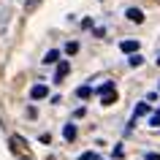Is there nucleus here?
I'll return each mask as SVG.
<instances>
[{
	"mask_svg": "<svg viewBox=\"0 0 160 160\" xmlns=\"http://www.w3.org/2000/svg\"><path fill=\"white\" fill-rule=\"evenodd\" d=\"M125 17H128V22H133V25H141V22H144V11L133 6V8L125 11Z\"/></svg>",
	"mask_w": 160,
	"mask_h": 160,
	"instance_id": "obj_1",
	"label": "nucleus"
},
{
	"mask_svg": "<svg viewBox=\"0 0 160 160\" xmlns=\"http://www.w3.org/2000/svg\"><path fill=\"white\" fill-rule=\"evenodd\" d=\"M46 95H49V90H46L43 84H35L33 90H30V98H33V101H41V98H46Z\"/></svg>",
	"mask_w": 160,
	"mask_h": 160,
	"instance_id": "obj_2",
	"label": "nucleus"
},
{
	"mask_svg": "<svg viewBox=\"0 0 160 160\" xmlns=\"http://www.w3.org/2000/svg\"><path fill=\"white\" fill-rule=\"evenodd\" d=\"M119 49L125 52V54H136V52H138V41H122Z\"/></svg>",
	"mask_w": 160,
	"mask_h": 160,
	"instance_id": "obj_3",
	"label": "nucleus"
},
{
	"mask_svg": "<svg viewBox=\"0 0 160 160\" xmlns=\"http://www.w3.org/2000/svg\"><path fill=\"white\" fill-rule=\"evenodd\" d=\"M57 60H60V52L57 49H49L46 54H43V65H54Z\"/></svg>",
	"mask_w": 160,
	"mask_h": 160,
	"instance_id": "obj_4",
	"label": "nucleus"
},
{
	"mask_svg": "<svg viewBox=\"0 0 160 160\" xmlns=\"http://www.w3.org/2000/svg\"><path fill=\"white\" fill-rule=\"evenodd\" d=\"M68 71H71V65H68V62H60V65H57V73H54V82H62V79L68 76Z\"/></svg>",
	"mask_w": 160,
	"mask_h": 160,
	"instance_id": "obj_5",
	"label": "nucleus"
},
{
	"mask_svg": "<svg viewBox=\"0 0 160 160\" xmlns=\"http://www.w3.org/2000/svg\"><path fill=\"white\" fill-rule=\"evenodd\" d=\"M101 103H103V106H111V103H117V92H114V90L103 92V95H101Z\"/></svg>",
	"mask_w": 160,
	"mask_h": 160,
	"instance_id": "obj_6",
	"label": "nucleus"
},
{
	"mask_svg": "<svg viewBox=\"0 0 160 160\" xmlns=\"http://www.w3.org/2000/svg\"><path fill=\"white\" fill-rule=\"evenodd\" d=\"M62 136H65V141H73V138H76V125H73V122L62 128Z\"/></svg>",
	"mask_w": 160,
	"mask_h": 160,
	"instance_id": "obj_7",
	"label": "nucleus"
},
{
	"mask_svg": "<svg viewBox=\"0 0 160 160\" xmlns=\"http://www.w3.org/2000/svg\"><path fill=\"white\" fill-rule=\"evenodd\" d=\"M76 52H79V43H76V41H68L65 43V54H76Z\"/></svg>",
	"mask_w": 160,
	"mask_h": 160,
	"instance_id": "obj_8",
	"label": "nucleus"
},
{
	"mask_svg": "<svg viewBox=\"0 0 160 160\" xmlns=\"http://www.w3.org/2000/svg\"><path fill=\"white\" fill-rule=\"evenodd\" d=\"M147 111H149V106H147V103H138L136 111H133V117H141V114H147Z\"/></svg>",
	"mask_w": 160,
	"mask_h": 160,
	"instance_id": "obj_9",
	"label": "nucleus"
},
{
	"mask_svg": "<svg viewBox=\"0 0 160 160\" xmlns=\"http://www.w3.org/2000/svg\"><path fill=\"white\" fill-rule=\"evenodd\" d=\"M128 62H130V65H133V68H138V65H141V62H144V57H141V54H138V52H136V54H133V57H130V60H128Z\"/></svg>",
	"mask_w": 160,
	"mask_h": 160,
	"instance_id": "obj_10",
	"label": "nucleus"
},
{
	"mask_svg": "<svg viewBox=\"0 0 160 160\" xmlns=\"http://www.w3.org/2000/svg\"><path fill=\"white\" fill-rule=\"evenodd\" d=\"M76 95H79V98H90V95H92V90H90V87H79V90H76Z\"/></svg>",
	"mask_w": 160,
	"mask_h": 160,
	"instance_id": "obj_11",
	"label": "nucleus"
},
{
	"mask_svg": "<svg viewBox=\"0 0 160 160\" xmlns=\"http://www.w3.org/2000/svg\"><path fill=\"white\" fill-rule=\"evenodd\" d=\"M109 90H114V84H111V82H106V84H103V87H101V90H98V92H101V95H103V92H109Z\"/></svg>",
	"mask_w": 160,
	"mask_h": 160,
	"instance_id": "obj_12",
	"label": "nucleus"
},
{
	"mask_svg": "<svg viewBox=\"0 0 160 160\" xmlns=\"http://www.w3.org/2000/svg\"><path fill=\"white\" fill-rule=\"evenodd\" d=\"M79 160H98V158H95V152H84V155H82Z\"/></svg>",
	"mask_w": 160,
	"mask_h": 160,
	"instance_id": "obj_13",
	"label": "nucleus"
},
{
	"mask_svg": "<svg viewBox=\"0 0 160 160\" xmlns=\"http://www.w3.org/2000/svg\"><path fill=\"white\" fill-rule=\"evenodd\" d=\"M147 160H160V155H147Z\"/></svg>",
	"mask_w": 160,
	"mask_h": 160,
	"instance_id": "obj_14",
	"label": "nucleus"
},
{
	"mask_svg": "<svg viewBox=\"0 0 160 160\" xmlns=\"http://www.w3.org/2000/svg\"><path fill=\"white\" fill-rule=\"evenodd\" d=\"M158 65H160V57H158Z\"/></svg>",
	"mask_w": 160,
	"mask_h": 160,
	"instance_id": "obj_15",
	"label": "nucleus"
},
{
	"mask_svg": "<svg viewBox=\"0 0 160 160\" xmlns=\"http://www.w3.org/2000/svg\"><path fill=\"white\" fill-rule=\"evenodd\" d=\"M22 160H27V158H22Z\"/></svg>",
	"mask_w": 160,
	"mask_h": 160,
	"instance_id": "obj_16",
	"label": "nucleus"
}]
</instances>
